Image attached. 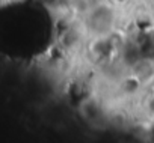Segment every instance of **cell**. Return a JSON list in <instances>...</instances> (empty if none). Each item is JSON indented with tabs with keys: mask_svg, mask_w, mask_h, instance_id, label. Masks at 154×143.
<instances>
[{
	"mask_svg": "<svg viewBox=\"0 0 154 143\" xmlns=\"http://www.w3.org/2000/svg\"><path fill=\"white\" fill-rule=\"evenodd\" d=\"M113 24H115V15H113L112 8L109 6L94 8L88 15V26L97 35L107 33Z\"/></svg>",
	"mask_w": 154,
	"mask_h": 143,
	"instance_id": "6da1fadb",
	"label": "cell"
}]
</instances>
